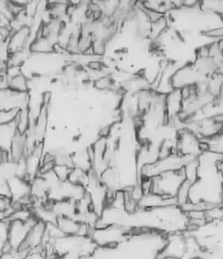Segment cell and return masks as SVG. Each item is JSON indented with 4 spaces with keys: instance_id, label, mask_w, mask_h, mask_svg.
<instances>
[{
    "instance_id": "6da1fadb",
    "label": "cell",
    "mask_w": 223,
    "mask_h": 259,
    "mask_svg": "<svg viewBox=\"0 0 223 259\" xmlns=\"http://www.w3.org/2000/svg\"><path fill=\"white\" fill-rule=\"evenodd\" d=\"M151 179L152 193L176 198L178 190L185 180L184 169L164 173Z\"/></svg>"
},
{
    "instance_id": "7a4b0ae2",
    "label": "cell",
    "mask_w": 223,
    "mask_h": 259,
    "mask_svg": "<svg viewBox=\"0 0 223 259\" xmlns=\"http://www.w3.org/2000/svg\"><path fill=\"white\" fill-rule=\"evenodd\" d=\"M37 222L34 215L26 222L17 220L8 221L6 241L12 248L18 249L22 246L29 229Z\"/></svg>"
},
{
    "instance_id": "3957f363",
    "label": "cell",
    "mask_w": 223,
    "mask_h": 259,
    "mask_svg": "<svg viewBox=\"0 0 223 259\" xmlns=\"http://www.w3.org/2000/svg\"><path fill=\"white\" fill-rule=\"evenodd\" d=\"M45 232V224L38 221L28 232L22 246L18 250L26 254L33 250L41 248Z\"/></svg>"
},
{
    "instance_id": "277c9868",
    "label": "cell",
    "mask_w": 223,
    "mask_h": 259,
    "mask_svg": "<svg viewBox=\"0 0 223 259\" xmlns=\"http://www.w3.org/2000/svg\"><path fill=\"white\" fill-rule=\"evenodd\" d=\"M10 199L13 201H20L30 197V183L22 178L13 176L8 180Z\"/></svg>"
},
{
    "instance_id": "5b68a950",
    "label": "cell",
    "mask_w": 223,
    "mask_h": 259,
    "mask_svg": "<svg viewBox=\"0 0 223 259\" xmlns=\"http://www.w3.org/2000/svg\"><path fill=\"white\" fill-rule=\"evenodd\" d=\"M45 206L52 210L57 218H74L77 213L76 202L71 200L47 201Z\"/></svg>"
},
{
    "instance_id": "8992f818",
    "label": "cell",
    "mask_w": 223,
    "mask_h": 259,
    "mask_svg": "<svg viewBox=\"0 0 223 259\" xmlns=\"http://www.w3.org/2000/svg\"><path fill=\"white\" fill-rule=\"evenodd\" d=\"M17 134L16 126L13 122L0 125V148L9 151L10 144Z\"/></svg>"
},
{
    "instance_id": "52a82bcc",
    "label": "cell",
    "mask_w": 223,
    "mask_h": 259,
    "mask_svg": "<svg viewBox=\"0 0 223 259\" xmlns=\"http://www.w3.org/2000/svg\"><path fill=\"white\" fill-rule=\"evenodd\" d=\"M64 236H78L81 224L75 219L58 218L56 223Z\"/></svg>"
},
{
    "instance_id": "ba28073f",
    "label": "cell",
    "mask_w": 223,
    "mask_h": 259,
    "mask_svg": "<svg viewBox=\"0 0 223 259\" xmlns=\"http://www.w3.org/2000/svg\"><path fill=\"white\" fill-rule=\"evenodd\" d=\"M67 181L73 184L80 185L85 189L88 183V172L78 168L73 167Z\"/></svg>"
},
{
    "instance_id": "9c48e42d",
    "label": "cell",
    "mask_w": 223,
    "mask_h": 259,
    "mask_svg": "<svg viewBox=\"0 0 223 259\" xmlns=\"http://www.w3.org/2000/svg\"><path fill=\"white\" fill-rule=\"evenodd\" d=\"M198 158H193L188 161L187 163L185 164L184 172L185 175V180L194 183L198 179Z\"/></svg>"
},
{
    "instance_id": "30bf717a",
    "label": "cell",
    "mask_w": 223,
    "mask_h": 259,
    "mask_svg": "<svg viewBox=\"0 0 223 259\" xmlns=\"http://www.w3.org/2000/svg\"><path fill=\"white\" fill-rule=\"evenodd\" d=\"M192 184L193 183H191V182L187 181V180H184L182 184L179 187L177 195H176V200H177L178 206H180L181 205L188 202L190 189H191Z\"/></svg>"
},
{
    "instance_id": "8fae6325",
    "label": "cell",
    "mask_w": 223,
    "mask_h": 259,
    "mask_svg": "<svg viewBox=\"0 0 223 259\" xmlns=\"http://www.w3.org/2000/svg\"><path fill=\"white\" fill-rule=\"evenodd\" d=\"M72 169L73 167L64 164H55L53 171L59 181H67Z\"/></svg>"
},
{
    "instance_id": "7c38bea8",
    "label": "cell",
    "mask_w": 223,
    "mask_h": 259,
    "mask_svg": "<svg viewBox=\"0 0 223 259\" xmlns=\"http://www.w3.org/2000/svg\"><path fill=\"white\" fill-rule=\"evenodd\" d=\"M27 254L18 249H12L9 251L0 253V259H25Z\"/></svg>"
},
{
    "instance_id": "4fadbf2b",
    "label": "cell",
    "mask_w": 223,
    "mask_h": 259,
    "mask_svg": "<svg viewBox=\"0 0 223 259\" xmlns=\"http://www.w3.org/2000/svg\"><path fill=\"white\" fill-rule=\"evenodd\" d=\"M0 196L10 198L8 180L3 177H0Z\"/></svg>"
},
{
    "instance_id": "5bb4252c",
    "label": "cell",
    "mask_w": 223,
    "mask_h": 259,
    "mask_svg": "<svg viewBox=\"0 0 223 259\" xmlns=\"http://www.w3.org/2000/svg\"><path fill=\"white\" fill-rule=\"evenodd\" d=\"M25 259H45L42 248L29 252L26 255Z\"/></svg>"
},
{
    "instance_id": "9a60e30c",
    "label": "cell",
    "mask_w": 223,
    "mask_h": 259,
    "mask_svg": "<svg viewBox=\"0 0 223 259\" xmlns=\"http://www.w3.org/2000/svg\"><path fill=\"white\" fill-rule=\"evenodd\" d=\"M11 203L12 200L10 198L0 196V210H1V211H3V210L9 207Z\"/></svg>"
},
{
    "instance_id": "2e32d148",
    "label": "cell",
    "mask_w": 223,
    "mask_h": 259,
    "mask_svg": "<svg viewBox=\"0 0 223 259\" xmlns=\"http://www.w3.org/2000/svg\"><path fill=\"white\" fill-rule=\"evenodd\" d=\"M79 259H93L92 256H82L80 257Z\"/></svg>"
}]
</instances>
